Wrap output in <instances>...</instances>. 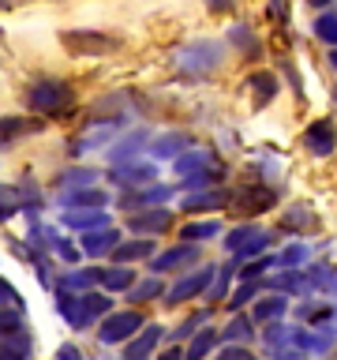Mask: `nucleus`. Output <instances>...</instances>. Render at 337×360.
Instances as JSON below:
<instances>
[{
	"mask_svg": "<svg viewBox=\"0 0 337 360\" xmlns=\"http://www.w3.org/2000/svg\"><path fill=\"white\" fill-rule=\"evenodd\" d=\"M67 101H72V86L56 83V79H41L27 90V105L34 112H60L67 109Z\"/></svg>",
	"mask_w": 337,
	"mask_h": 360,
	"instance_id": "f257e3e1",
	"label": "nucleus"
},
{
	"mask_svg": "<svg viewBox=\"0 0 337 360\" xmlns=\"http://www.w3.org/2000/svg\"><path fill=\"white\" fill-rule=\"evenodd\" d=\"M143 326V315L139 311H109L101 315V326H98V342L101 345H124L128 338Z\"/></svg>",
	"mask_w": 337,
	"mask_h": 360,
	"instance_id": "f03ea898",
	"label": "nucleus"
},
{
	"mask_svg": "<svg viewBox=\"0 0 337 360\" xmlns=\"http://www.w3.org/2000/svg\"><path fill=\"white\" fill-rule=\"evenodd\" d=\"M225 248H229L236 259H244V255H263L266 248H270V233L255 229V225H236V229L225 233Z\"/></svg>",
	"mask_w": 337,
	"mask_h": 360,
	"instance_id": "7ed1b4c3",
	"label": "nucleus"
},
{
	"mask_svg": "<svg viewBox=\"0 0 337 360\" xmlns=\"http://www.w3.org/2000/svg\"><path fill=\"white\" fill-rule=\"evenodd\" d=\"M213 274H218V270H213V266H199V270H187V274L180 278L173 289H168V292H161V297H165V304H184V300H195V297H202V292L210 289Z\"/></svg>",
	"mask_w": 337,
	"mask_h": 360,
	"instance_id": "20e7f679",
	"label": "nucleus"
},
{
	"mask_svg": "<svg viewBox=\"0 0 337 360\" xmlns=\"http://www.w3.org/2000/svg\"><path fill=\"white\" fill-rule=\"evenodd\" d=\"M64 49L75 53V56H101V53H112L117 49V41L109 38V34H98V30H67L60 34Z\"/></svg>",
	"mask_w": 337,
	"mask_h": 360,
	"instance_id": "39448f33",
	"label": "nucleus"
},
{
	"mask_svg": "<svg viewBox=\"0 0 337 360\" xmlns=\"http://www.w3.org/2000/svg\"><path fill=\"white\" fill-rule=\"evenodd\" d=\"M199 263V244H173V248H165V252H154L150 255V266H154V274H173V270H184V266H195Z\"/></svg>",
	"mask_w": 337,
	"mask_h": 360,
	"instance_id": "423d86ee",
	"label": "nucleus"
},
{
	"mask_svg": "<svg viewBox=\"0 0 337 360\" xmlns=\"http://www.w3.org/2000/svg\"><path fill=\"white\" fill-rule=\"evenodd\" d=\"M154 176H157V169L154 162H117L109 169V180L112 184H120V188H139V184H154Z\"/></svg>",
	"mask_w": 337,
	"mask_h": 360,
	"instance_id": "0eeeda50",
	"label": "nucleus"
},
{
	"mask_svg": "<svg viewBox=\"0 0 337 360\" xmlns=\"http://www.w3.org/2000/svg\"><path fill=\"white\" fill-rule=\"evenodd\" d=\"M109 308H112L109 297H101V292H90V289H86L83 297L75 300V311H72V319H67V323H72L75 330H86V326L94 323V319L109 315Z\"/></svg>",
	"mask_w": 337,
	"mask_h": 360,
	"instance_id": "6e6552de",
	"label": "nucleus"
},
{
	"mask_svg": "<svg viewBox=\"0 0 337 360\" xmlns=\"http://www.w3.org/2000/svg\"><path fill=\"white\" fill-rule=\"evenodd\" d=\"M303 146L315 154V158H330L333 146H337V131L330 120H315L308 124V131H303Z\"/></svg>",
	"mask_w": 337,
	"mask_h": 360,
	"instance_id": "1a4fd4ad",
	"label": "nucleus"
},
{
	"mask_svg": "<svg viewBox=\"0 0 337 360\" xmlns=\"http://www.w3.org/2000/svg\"><path fill=\"white\" fill-rule=\"evenodd\" d=\"M157 342H161V326H139V330H135L131 338H128V342H124V345H128V349H124V360H146V356H150L154 353V349H157Z\"/></svg>",
	"mask_w": 337,
	"mask_h": 360,
	"instance_id": "9d476101",
	"label": "nucleus"
},
{
	"mask_svg": "<svg viewBox=\"0 0 337 360\" xmlns=\"http://www.w3.org/2000/svg\"><path fill=\"white\" fill-rule=\"evenodd\" d=\"M64 225L67 229H101V225H109V214L105 207H64Z\"/></svg>",
	"mask_w": 337,
	"mask_h": 360,
	"instance_id": "9b49d317",
	"label": "nucleus"
},
{
	"mask_svg": "<svg viewBox=\"0 0 337 360\" xmlns=\"http://www.w3.org/2000/svg\"><path fill=\"white\" fill-rule=\"evenodd\" d=\"M128 225H131V233H165L173 225V214L165 207H146V210H135Z\"/></svg>",
	"mask_w": 337,
	"mask_h": 360,
	"instance_id": "f8f14e48",
	"label": "nucleus"
},
{
	"mask_svg": "<svg viewBox=\"0 0 337 360\" xmlns=\"http://www.w3.org/2000/svg\"><path fill=\"white\" fill-rule=\"evenodd\" d=\"M213 64H218V45L195 41V45H187V49L180 53V68H184V72H206V68H213Z\"/></svg>",
	"mask_w": 337,
	"mask_h": 360,
	"instance_id": "ddd939ff",
	"label": "nucleus"
},
{
	"mask_svg": "<svg viewBox=\"0 0 337 360\" xmlns=\"http://www.w3.org/2000/svg\"><path fill=\"white\" fill-rule=\"evenodd\" d=\"M117 244H120V233H117V229H109V225H101V229H86V233H83V252H86V255H94V259L109 255Z\"/></svg>",
	"mask_w": 337,
	"mask_h": 360,
	"instance_id": "4468645a",
	"label": "nucleus"
},
{
	"mask_svg": "<svg viewBox=\"0 0 337 360\" xmlns=\"http://www.w3.org/2000/svg\"><path fill=\"white\" fill-rule=\"evenodd\" d=\"M154 252H157V244H154V240H146V236H139V240H124V244H117L109 255L117 259V263L131 266V263H143V259H150Z\"/></svg>",
	"mask_w": 337,
	"mask_h": 360,
	"instance_id": "2eb2a0df",
	"label": "nucleus"
},
{
	"mask_svg": "<svg viewBox=\"0 0 337 360\" xmlns=\"http://www.w3.org/2000/svg\"><path fill=\"white\" fill-rule=\"evenodd\" d=\"M98 285L105 289V292H128L135 285V270L124 266V263L105 266V270H98Z\"/></svg>",
	"mask_w": 337,
	"mask_h": 360,
	"instance_id": "dca6fc26",
	"label": "nucleus"
},
{
	"mask_svg": "<svg viewBox=\"0 0 337 360\" xmlns=\"http://www.w3.org/2000/svg\"><path fill=\"white\" fill-rule=\"evenodd\" d=\"M168 195H173V188L154 184V188H143V191H128L120 202H124V210H146V207H157V202H168Z\"/></svg>",
	"mask_w": 337,
	"mask_h": 360,
	"instance_id": "f3484780",
	"label": "nucleus"
},
{
	"mask_svg": "<svg viewBox=\"0 0 337 360\" xmlns=\"http://www.w3.org/2000/svg\"><path fill=\"white\" fill-rule=\"evenodd\" d=\"M285 311H289V297H285V292H274V297H263V300H255L251 323H277Z\"/></svg>",
	"mask_w": 337,
	"mask_h": 360,
	"instance_id": "a211bd4d",
	"label": "nucleus"
},
{
	"mask_svg": "<svg viewBox=\"0 0 337 360\" xmlns=\"http://www.w3.org/2000/svg\"><path fill=\"white\" fill-rule=\"evenodd\" d=\"M229 202V191L225 188H199V191H191V195H184V210H218Z\"/></svg>",
	"mask_w": 337,
	"mask_h": 360,
	"instance_id": "6ab92c4d",
	"label": "nucleus"
},
{
	"mask_svg": "<svg viewBox=\"0 0 337 360\" xmlns=\"http://www.w3.org/2000/svg\"><path fill=\"white\" fill-rule=\"evenodd\" d=\"M60 199H64V207H105L109 202L105 188H67Z\"/></svg>",
	"mask_w": 337,
	"mask_h": 360,
	"instance_id": "aec40b11",
	"label": "nucleus"
},
{
	"mask_svg": "<svg viewBox=\"0 0 337 360\" xmlns=\"http://www.w3.org/2000/svg\"><path fill=\"white\" fill-rule=\"evenodd\" d=\"M221 342V334L218 330H210V326H199L195 338H191V345L184 349V360H206V353L213 345Z\"/></svg>",
	"mask_w": 337,
	"mask_h": 360,
	"instance_id": "412c9836",
	"label": "nucleus"
},
{
	"mask_svg": "<svg viewBox=\"0 0 337 360\" xmlns=\"http://www.w3.org/2000/svg\"><path fill=\"white\" fill-rule=\"evenodd\" d=\"M225 342L229 345H244V342H251L255 338V323H251V315H240V311H232V319L229 326H225Z\"/></svg>",
	"mask_w": 337,
	"mask_h": 360,
	"instance_id": "4be33fe9",
	"label": "nucleus"
},
{
	"mask_svg": "<svg viewBox=\"0 0 337 360\" xmlns=\"http://www.w3.org/2000/svg\"><path fill=\"white\" fill-rule=\"evenodd\" d=\"M195 146V139L191 135H161V139H154V158H180L184 150H191Z\"/></svg>",
	"mask_w": 337,
	"mask_h": 360,
	"instance_id": "5701e85b",
	"label": "nucleus"
},
{
	"mask_svg": "<svg viewBox=\"0 0 337 360\" xmlns=\"http://www.w3.org/2000/svg\"><path fill=\"white\" fill-rule=\"evenodd\" d=\"M161 292H165V281H161V278H143V281H135V285L128 289V300L135 304V308H139V304L161 297Z\"/></svg>",
	"mask_w": 337,
	"mask_h": 360,
	"instance_id": "b1692460",
	"label": "nucleus"
},
{
	"mask_svg": "<svg viewBox=\"0 0 337 360\" xmlns=\"http://www.w3.org/2000/svg\"><path fill=\"white\" fill-rule=\"evenodd\" d=\"M143 143H146V131H131L128 139H124V143H117V146H112V150H109L112 165H117V162H131V158L143 150Z\"/></svg>",
	"mask_w": 337,
	"mask_h": 360,
	"instance_id": "393cba45",
	"label": "nucleus"
},
{
	"mask_svg": "<svg viewBox=\"0 0 337 360\" xmlns=\"http://www.w3.org/2000/svg\"><path fill=\"white\" fill-rule=\"evenodd\" d=\"M206 169H213V162L206 154H199V150H184L176 158V173L180 176H191V173H206Z\"/></svg>",
	"mask_w": 337,
	"mask_h": 360,
	"instance_id": "a878e982",
	"label": "nucleus"
},
{
	"mask_svg": "<svg viewBox=\"0 0 337 360\" xmlns=\"http://www.w3.org/2000/svg\"><path fill=\"white\" fill-rule=\"evenodd\" d=\"M98 270H101V266L72 270V274H64L60 285H64V289H72V292H86V289H94V285H98Z\"/></svg>",
	"mask_w": 337,
	"mask_h": 360,
	"instance_id": "bb28decb",
	"label": "nucleus"
},
{
	"mask_svg": "<svg viewBox=\"0 0 337 360\" xmlns=\"http://www.w3.org/2000/svg\"><path fill=\"white\" fill-rule=\"evenodd\" d=\"M27 131H38V124L22 120V117H0V143H11V139H19V135H27Z\"/></svg>",
	"mask_w": 337,
	"mask_h": 360,
	"instance_id": "cd10ccee",
	"label": "nucleus"
},
{
	"mask_svg": "<svg viewBox=\"0 0 337 360\" xmlns=\"http://www.w3.org/2000/svg\"><path fill=\"white\" fill-rule=\"evenodd\" d=\"M221 233V221H187L184 225V240L199 244V240H210V236Z\"/></svg>",
	"mask_w": 337,
	"mask_h": 360,
	"instance_id": "c85d7f7f",
	"label": "nucleus"
},
{
	"mask_svg": "<svg viewBox=\"0 0 337 360\" xmlns=\"http://www.w3.org/2000/svg\"><path fill=\"white\" fill-rule=\"evenodd\" d=\"M315 38L326 41V45H337V11H322L315 19Z\"/></svg>",
	"mask_w": 337,
	"mask_h": 360,
	"instance_id": "c756f323",
	"label": "nucleus"
},
{
	"mask_svg": "<svg viewBox=\"0 0 337 360\" xmlns=\"http://www.w3.org/2000/svg\"><path fill=\"white\" fill-rule=\"evenodd\" d=\"M251 90H255V105L263 109L270 98L277 94V83H274V75H266V72H258L255 79H251Z\"/></svg>",
	"mask_w": 337,
	"mask_h": 360,
	"instance_id": "7c9ffc66",
	"label": "nucleus"
},
{
	"mask_svg": "<svg viewBox=\"0 0 337 360\" xmlns=\"http://www.w3.org/2000/svg\"><path fill=\"white\" fill-rule=\"evenodd\" d=\"M266 285H274V289H285V292H303V289H308V278H303L300 270H285L281 278H270Z\"/></svg>",
	"mask_w": 337,
	"mask_h": 360,
	"instance_id": "2f4dec72",
	"label": "nucleus"
},
{
	"mask_svg": "<svg viewBox=\"0 0 337 360\" xmlns=\"http://www.w3.org/2000/svg\"><path fill=\"white\" fill-rule=\"evenodd\" d=\"M258 289H263L258 281H244V285H240V289H236L232 297H229V311H244L247 304H251V300L258 297Z\"/></svg>",
	"mask_w": 337,
	"mask_h": 360,
	"instance_id": "473e14b6",
	"label": "nucleus"
},
{
	"mask_svg": "<svg viewBox=\"0 0 337 360\" xmlns=\"http://www.w3.org/2000/svg\"><path fill=\"white\" fill-rule=\"evenodd\" d=\"M98 176H101L98 169H72V173H64V176H60V188H64V191L72 188V184H75V188H86V184H94Z\"/></svg>",
	"mask_w": 337,
	"mask_h": 360,
	"instance_id": "72a5a7b5",
	"label": "nucleus"
},
{
	"mask_svg": "<svg viewBox=\"0 0 337 360\" xmlns=\"http://www.w3.org/2000/svg\"><path fill=\"white\" fill-rule=\"evenodd\" d=\"M15 210H19V191L8 188V184H0V221L15 218Z\"/></svg>",
	"mask_w": 337,
	"mask_h": 360,
	"instance_id": "f704fd0d",
	"label": "nucleus"
},
{
	"mask_svg": "<svg viewBox=\"0 0 337 360\" xmlns=\"http://www.w3.org/2000/svg\"><path fill=\"white\" fill-rule=\"evenodd\" d=\"M19 330H22V315H19V308H0V338L19 334Z\"/></svg>",
	"mask_w": 337,
	"mask_h": 360,
	"instance_id": "c9c22d12",
	"label": "nucleus"
},
{
	"mask_svg": "<svg viewBox=\"0 0 337 360\" xmlns=\"http://www.w3.org/2000/svg\"><path fill=\"white\" fill-rule=\"evenodd\" d=\"M206 315H210V311H199V315H191V319H184V323H180V330H176L173 338H176V342H180V338H191V334L199 330V326H206Z\"/></svg>",
	"mask_w": 337,
	"mask_h": 360,
	"instance_id": "e433bc0d",
	"label": "nucleus"
},
{
	"mask_svg": "<svg viewBox=\"0 0 337 360\" xmlns=\"http://www.w3.org/2000/svg\"><path fill=\"white\" fill-rule=\"evenodd\" d=\"M303 259H308V248H303V244H292L289 252H281V263H285V270H296Z\"/></svg>",
	"mask_w": 337,
	"mask_h": 360,
	"instance_id": "4c0bfd02",
	"label": "nucleus"
},
{
	"mask_svg": "<svg viewBox=\"0 0 337 360\" xmlns=\"http://www.w3.org/2000/svg\"><path fill=\"white\" fill-rule=\"evenodd\" d=\"M19 304H22V297L15 292V285L0 278V308H19Z\"/></svg>",
	"mask_w": 337,
	"mask_h": 360,
	"instance_id": "58836bf2",
	"label": "nucleus"
},
{
	"mask_svg": "<svg viewBox=\"0 0 337 360\" xmlns=\"http://www.w3.org/2000/svg\"><path fill=\"white\" fill-rule=\"evenodd\" d=\"M270 263H274V259H258V263H247V266L240 270V278H244V281H258V278L266 274Z\"/></svg>",
	"mask_w": 337,
	"mask_h": 360,
	"instance_id": "ea45409f",
	"label": "nucleus"
},
{
	"mask_svg": "<svg viewBox=\"0 0 337 360\" xmlns=\"http://www.w3.org/2000/svg\"><path fill=\"white\" fill-rule=\"evenodd\" d=\"M218 360H258V356L251 353V349H244V345H225Z\"/></svg>",
	"mask_w": 337,
	"mask_h": 360,
	"instance_id": "a19ab883",
	"label": "nucleus"
},
{
	"mask_svg": "<svg viewBox=\"0 0 337 360\" xmlns=\"http://www.w3.org/2000/svg\"><path fill=\"white\" fill-rule=\"evenodd\" d=\"M53 248H56V255H60V259H67V263H75V259H79V248H72L67 240H53Z\"/></svg>",
	"mask_w": 337,
	"mask_h": 360,
	"instance_id": "79ce46f5",
	"label": "nucleus"
},
{
	"mask_svg": "<svg viewBox=\"0 0 337 360\" xmlns=\"http://www.w3.org/2000/svg\"><path fill=\"white\" fill-rule=\"evenodd\" d=\"M0 360H27V356H22L15 345H8V342H4V345H0Z\"/></svg>",
	"mask_w": 337,
	"mask_h": 360,
	"instance_id": "37998d69",
	"label": "nucleus"
},
{
	"mask_svg": "<svg viewBox=\"0 0 337 360\" xmlns=\"http://www.w3.org/2000/svg\"><path fill=\"white\" fill-rule=\"evenodd\" d=\"M56 356H60V360H83V353H79V349H72V345H64Z\"/></svg>",
	"mask_w": 337,
	"mask_h": 360,
	"instance_id": "c03bdc74",
	"label": "nucleus"
},
{
	"mask_svg": "<svg viewBox=\"0 0 337 360\" xmlns=\"http://www.w3.org/2000/svg\"><path fill=\"white\" fill-rule=\"evenodd\" d=\"M161 360H184V353H180V349H176V345H173V349H168V353H165V356H161Z\"/></svg>",
	"mask_w": 337,
	"mask_h": 360,
	"instance_id": "a18cd8bd",
	"label": "nucleus"
},
{
	"mask_svg": "<svg viewBox=\"0 0 337 360\" xmlns=\"http://www.w3.org/2000/svg\"><path fill=\"white\" fill-rule=\"evenodd\" d=\"M206 4H210L213 11H221V8H229V4H232V0H206Z\"/></svg>",
	"mask_w": 337,
	"mask_h": 360,
	"instance_id": "49530a36",
	"label": "nucleus"
},
{
	"mask_svg": "<svg viewBox=\"0 0 337 360\" xmlns=\"http://www.w3.org/2000/svg\"><path fill=\"white\" fill-rule=\"evenodd\" d=\"M311 8H326V4H333V0H308Z\"/></svg>",
	"mask_w": 337,
	"mask_h": 360,
	"instance_id": "de8ad7c7",
	"label": "nucleus"
},
{
	"mask_svg": "<svg viewBox=\"0 0 337 360\" xmlns=\"http://www.w3.org/2000/svg\"><path fill=\"white\" fill-rule=\"evenodd\" d=\"M330 64L337 68V45H333V53H330Z\"/></svg>",
	"mask_w": 337,
	"mask_h": 360,
	"instance_id": "09e8293b",
	"label": "nucleus"
},
{
	"mask_svg": "<svg viewBox=\"0 0 337 360\" xmlns=\"http://www.w3.org/2000/svg\"><path fill=\"white\" fill-rule=\"evenodd\" d=\"M277 360H300V356H277Z\"/></svg>",
	"mask_w": 337,
	"mask_h": 360,
	"instance_id": "8fccbe9b",
	"label": "nucleus"
},
{
	"mask_svg": "<svg viewBox=\"0 0 337 360\" xmlns=\"http://www.w3.org/2000/svg\"><path fill=\"white\" fill-rule=\"evenodd\" d=\"M8 4H11V0H0V8H8Z\"/></svg>",
	"mask_w": 337,
	"mask_h": 360,
	"instance_id": "3c124183",
	"label": "nucleus"
}]
</instances>
